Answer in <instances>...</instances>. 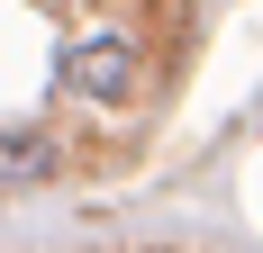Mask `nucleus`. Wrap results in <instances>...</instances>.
Segmentation results:
<instances>
[{
	"mask_svg": "<svg viewBox=\"0 0 263 253\" xmlns=\"http://www.w3.org/2000/svg\"><path fill=\"white\" fill-rule=\"evenodd\" d=\"M136 73H145V54H136V36H118V27L64 46V91H73V100L118 109V100H136Z\"/></svg>",
	"mask_w": 263,
	"mask_h": 253,
	"instance_id": "1",
	"label": "nucleus"
},
{
	"mask_svg": "<svg viewBox=\"0 0 263 253\" xmlns=\"http://www.w3.org/2000/svg\"><path fill=\"white\" fill-rule=\"evenodd\" d=\"M54 172V145L46 136H0V190H27V181Z\"/></svg>",
	"mask_w": 263,
	"mask_h": 253,
	"instance_id": "2",
	"label": "nucleus"
}]
</instances>
